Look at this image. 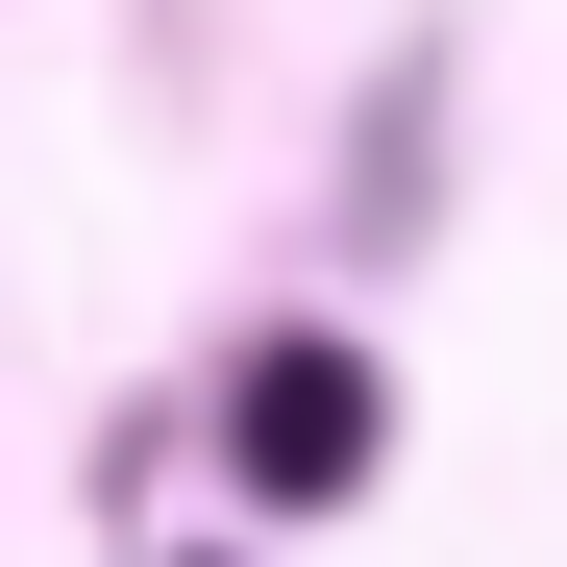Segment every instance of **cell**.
Returning <instances> with one entry per match:
<instances>
[{
  "label": "cell",
  "instance_id": "obj_1",
  "mask_svg": "<svg viewBox=\"0 0 567 567\" xmlns=\"http://www.w3.org/2000/svg\"><path fill=\"white\" fill-rule=\"evenodd\" d=\"M346 468H370V370L346 346H271L247 370V494H346Z\"/></svg>",
  "mask_w": 567,
  "mask_h": 567
}]
</instances>
